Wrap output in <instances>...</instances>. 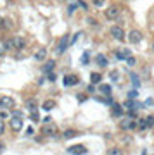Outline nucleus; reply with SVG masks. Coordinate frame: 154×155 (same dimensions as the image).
<instances>
[{
	"label": "nucleus",
	"mask_w": 154,
	"mask_h": 155,
	"mask_svg": "<svg viewBox=\"0 0 154 155\" xmlns=\"http://www.w3.org/2000/svg\"><path fill=\"white\" fill-rule=\"evenodd\" d=\"M120 127L123 129V131H130V129H133V127H137V121H135L133 117L127 116V117H123V119H121Z\"/></svg>",
	"instance_id": "obj_1"
},
{
	"label": "nucleus",
	"mask_w": 154,
	"mask_h": 155,
	"mask_svg": "<svg viewBox=\"0 0 154 155\" xmlns=\"http://www.w3.org/2000/svg\"><path fill=\"white\" fill-rule=\"evenodd\" d=\"M120 7H116V5H111V7H107L106 9V12H104V16H106V19L107 21H116L118 17H120Z\"/></svg>",
	"instance_id": "obj_2"
},
{
	"label": "nucleus",
	"mask_w": 154,
	"mask_h": 155,
	"mask_svg": "<svg viewBox=\"0 0 154 155\" xmlns=\"http://www.w3.org/2000/svg\"><path fill=\"white\" fill-rule=\"evenodd\" d=\"M9 126H11V129L14 131V133L21 131V129H23V119H21V117H17V116H12Z\"/></svg>",
	"instance_id": "obj_3"
},
{
	"label": "nucleus",
	"mask_w": 154,
	"mask_h": 155,
	"mask_svg": "<svg viewBox=\"0 0 154 155\" xmlns=\"http://www.w3.org/2000/svg\"><path fill=\"white\" fill-rule=\"evenodd\" d=\"M109 33L113 38H116L118 41H123L125 40V31H123V28H120V26H113V28L109 29Z\"/></svg>",
	"instance_id": "obj_4"
},
{
	"label": "nucleus",
	"mask_w": 154,
	"mask_h": 155,
	"mask_svg": "<svg viewBox=\"0 0 154 155\" xmlns=\"http://www.w3.org/2000/svg\"><path fill=\"white\" fill-rule=\"evenodd\" d=\"M87 152H88L87 147H83V145H71V147H68V153H71V155L87 153Z\"/></svg>",
	"instance_id": "obj_5"
},
{
	"label": "nucleus",
	"mask_w": 154,
	"mask_h": 155,
	"mask_svg": "<svg viewBox=\"0 0 154 155\" xmlns=\"http://www.w3.org/2000/svg\"><path fill=\"white\" fill-rule=\"evenodd\" d=\"M11 41H12V47L17 48V50H23L24 47H26V40L23 38V36H12Z\"/></svg>",
	"instance_id": "obj_6"
},
{
	"label": "nucleus",
	"mask_w": 154,
	"mask_h": 155,
	"mask_svg": "<svg viewBox=\"0 0 154 155\" xmlns=\"http://www.w3.org/2000/svg\"><path fill=\"white\" fill-rule=\"evenodd\" d=\"M0 105L4 107V109H12V107L16 105V100L12 98V97H2L0 98Z\"/></svg>",
	"instance_id": "obj_7"
},
{
	"label": "nucleus",
	"mask_w": 154,
	"mask_h": 155,
	"mask_svg": "<svg viewBox=\"0 0 154 155\" xmlns=\"http://www.w3.org/2000/svg\"><path fill=\"white\" fill-rule=\"evenodd\" d=\"M140 41H142V33H140L138 29H132V31H130V43L137 45V43H140Z\"/></svg>",
	"instance_id": "obj_8"
},
{
	"label": "nucleus",
	"mask_w": 154,
	"mask_h": 155,
	"mask_svg": "<svg viewBox=\"0 0 154 155\" xmlns=\"http://www.w3.org/2000/svg\"><path fill=\"white\" fill-rule=\"evenodd\" d=\"M44 134L45 136H54L55 133H57V126L55 124H50V122H47V126H44Z\"/></svg>",
	"instance_id": "obj_9"
},
{
	"label": "nucleus",
	"mask_w": 154,
	"mask_h": 155,
	"mask_svg": "<svg viewBox=\"0 0 154 155\" xmlns=\"http://www.w3.org/2000/svg\"><path fill=\"white\" fill-rule=\"evenodd\" d=\"M62 83H64V86H75V84H78V76H75V74H66Z\"/></svg>",
	"instance_id": "obj_10"
},
{
	"label": "nucleus",
	"mask_w": 154,
	"mask_h": 155,
	"mask_svg": "<svg viewBox=\"0 0 154 155\" xmlns=\"http://www.w3.org/2000/svg\"><path fill=\"white\" fill-rule=\"evenodd\" d=\"M68 45H71V43H69V35H64V36H62V40L59 41V47H57V52H59V54H62V52L66 50V47H68Z\"/></svg>",
	"instance_id": "obj_11"
},
{
	"label": "nucleus",
	"mask_w": 154,
	"mask_h": 155,
	"mask_svg": "<svg viewBox=\"0 0 154 155\" xmlns=\"http://www.w3.org/2000/svg\"><path fill=\"white\" fill-rule=\"evenodd\" d=\"M130 55H132V52L128 48H123V50H118L116 52V59H120V61H127Z\"/></svg>",
	"instance_id": "obj_12"
},
{
	"label": "nucleus",
	"mask_w": 154,
	"mask_h": 155,
	"mask_svg": "<svg viewBox=\"0 0 154 155\" xmlns=\"http://www.w3.org/2000/svg\"><path fill=\"white\" fill-rule=\"evenodd\" d=\"M35 59H37L38 62H44L45 59H47V48H45V47H42V48L35 54Z\"/></svg>",
	"instance_id": "obj_13"
},
{
	"label": "nucleus",
	"mask_w": 154,
	"mask_h": 155,
	"mask_svg": "<svg viewBox=\"0 0 154 155\" xmlns=\"http://www.w3.org/2000/svg\"><path fill=\"white\" fill-rule=\"evenodd\" d=\"M113 116L114 117H121L123 116V105H120V104H113Z\"/></svg>",
	"instance_id": "obj_14"
},
{
	"label": "nucleus",
	"mask_w": 154,
	"mask_h": 155,
	"mask_svg": "<svg viewBox=\"0 0 154 155\" xmlns=\"http://www.w3.org/2000/svg\"><path fill=\"white\" fill-rule=\"evenodd\" d=\"M95 64H97L99 67H106L107 66V59H106L102 54H99V55H95Z\"/></svg>",
	"instance_id": "obj_15"
},
{
	"label": "nucleus",
	"mask_w": 154,
	"mask_h": 155,
	"mask_svg": "<svg viewBox=\"0 0 154 155\" xmlns=\"http://www.w3.org/2000/svg\"><path fill=\"white\" fill-rule=\"evenodd\" d=\"M54 67H55V61H47V62L44 64V67H42V71H44L45 74H49V72L54 69Z\"/></svg>",
	"instance_id": "obj_16"
},
{
	"label": "nucleus",
	"mask_w": 154,
	"mask_h": 155,
	"mask_svg": "<svg viewBox=\"0 0 154 155\" xmlns=\"http://www.w3.org/2000/svg\"><path fill=\"white\" fill-rule=\"evenodd\" d=\"M99 90L102 95H111V91H113V86L111 84H99Z\"/></svg>",
	"instance_id": "obj_17"
},
{
	"label": "nucleus",
	"mask_w": 154,
	"mask_h": 155,
	"mask_svg": "<svg viewBox=\"0 0 154 155\" xmlns=\"http://www.w3.org/2000/svg\"><path fill=\"white\" fill-rule=\"evenodd\" d=\"M54 100H45L44 104H42V109H44V110H52V109H54Z\"/></svg>",
	"instance_id": "obj_18"
},
{
	"label": "nucleus",
	"mask_w": 154,
	"mask_h": 155,
	"mask_svg": "<svg viewBox=\"0 0 154 155\" xmlns=\"http://www.w3.org/2000/svg\"><path fill=\"white\" fill-rule=\"evenodd\" d=\"M100 79H102V76H100V72H92V74H90V81H92V83H100Z\"/></svg>",
	"instance_id": "obj_19"
},
{
	"label": "nucleus",
	"mask_w": 154,
	"mask_h": 155,
	"mask_svg": "<svg viewBox=\"0 0 154 155\" xmlns=\"http://www.w3.org/2000/svg\"><path fill=\"white\" fill-rule=\"evenodd\" d=\"M138 129H140V131H145V129H147L149 127V122H147V119H138Z\"/></svg>",
	"instance_id": "obj_20"
},
{
	"label": "nucleus",
	"mask_w": 154,
	"mask_h": 155,
	"mask_svg": "<svg viewBox=\"0 0 154 155\" xmlns=\"http://www.w3.org/2000/svg\"><path fill=\"white\" fill-rule=\"evenodd\" d=\"M76 131H75V129H66V131H64V134H62V136H64V140H69V138H75V136H76Z\"/></svg>",
	"instance_id": "obj_21"
},
{
	"label": "nucleus",
	"mask_w": 154,
	"mask_h": 155,
	"mask_svg": "<svg viewBox=\"0 0 154 155\" xmlns=\"http://www.w3.org/2000/svg\"><path fill=\"white\" fill-rule=\"evenodd\" d=\"M130 78H132V83H133V88H138V86H140V79H138L137 76H135V74H130Z\"/></svg>",
	"instance_id": "obj_22"
},
{
	"label": "nucleus",
	"mask_w": 154,
	"mask_h": 155,
	"mask_svg": "<svg viewBox=\"0 0 154 155\" xmlns=\"http://www.w3.org/2000/svg\"><path fill=\"white\" fill-rule=\"evenodd\" d=\"M26 107L30 109V112H31V110H37V102H35V100H28V102H26Z\"/></svg>",
	"instance_id": "obj_23"
},
{
	"label": "nucleus",
	"mask_w": 154,
	"mask_h": 155,
	"mask_svg": "<svg viewBox=\"0 0 154 155\" xmlns=\"http://www.w3.org/2000/svg\"><path fill=\"white\" fill-rule=\"evenodd\" d=\"M109 78H111V81H118V79H120V72L118 71H111Z\"/></svg>",
	"instance_id": "obj_24"
},
{
	"label": "nucleus",
	"mask_w": 154,
	"mask_h": 155,
	"mask_svg": "<svg viewBox=\"0 0 154 155\" xmlns=\"http://www.w3.org/2000/svg\"><path fill=\"white\" fill-rule=\"evenodd\" d=\"M4 133H5V122H4L2 117H0V136H2Z\"/></svg>",
	"instance_id": "obj_25"
},
{
	"label": "nucleus",
	"mask_w": 154,
	"mask_h": 155,
	"mask_svg": "<svg viewBox=\"0 0 154 155\" xmlns=\"http://www.w3.org/2000/svg\"><path fill=\"white\" fill-rule=\"evenodd\" d=\"M104 2H106V0H94V5L95 7H102V5H104Z\"/></svg>",
	"instance_id": "obj_26"
},
{
	"label": "nucleus",
	"mask_w": 154,
	"mask_h": 155,
	"mask_svg": "<svg viewBox=\"0 0 154 155\" xmlns=\"http://www.w3.org/2000/svg\"><path fill=\"white\" fill-rule=\"evenodd\" d=\"M109 153H111V155H120L121 150H120V148H113V150H109Z\"/></svg>",
	"instance_id": "obj_27"
},
{
	"label": "nucleus",
	"mask_w": 154,
	"mask_h": 155,
	"mask_svg": "<svg viewBox=\"0 0 154 155\" xmlns=\"http://www.w3.org/2000/svg\"><path fill=\"white\" fill-rule=\"evenodd\" d=\"M127 62H128V66H133V64H135V59H133V57L130 55V57L127 59Z\"/></svg>",
	"instance_id": "obj_28"
},
{
	"label": "nucleus",
	"mask_w": 154,
	"mask_h": 155,
	"mask_svg": "<svg viewBox=\"0 0 154 155\" xmlns=\"http://www.w3.org/2000/svg\"><path fill=\"white\" fill-rule=\"evenodd\" d=\"M137 95H138V91H135V90H133V91H130V95H128V97H130V98H135Z\"/></svg>",
	"instance_id": "obj_29"
},
{
	"label": "nucleus",
	"mask_w": 154,
	"mask_h": 155,
	"mask_svg": "<svg viewBox=\"0 0 154 155\" xmlns=\"http://www.w3.org/2000/svg\"><path fill=\"white\" fill-rule=\"evenodd\" d=\"M88 62V52H85V54H83V64H87Z\"/></svg>",
	"instance_id": "obj_30"
},
{
	"label": "nucleus",
	"mask_w": 154,
	"mask_h": 155,
	"mask_svg": "<svg viewBox=\"0 0 154 155\" xmlns=\"http://www.w3.org/2000/svg\"><path fill=\"white\" fill-rule=\"evenodd\" d=\"M49 79H50V81H55V74H54L52 71L49 72Z\"/></svg>",
	"instance_id": "obj_31"
},
{
	"label": "nucleus",
	"mask_w": 154,
	"mask_h": 155,
	"mask_svg": "<svg viewBox=\"0 0 154 155\" xmlns=\"http://www.w3.org/2000/svg\"><path fill=\"white\" fill-rule=\"evenodd\" d=\"M12 116H17V117H23V112H21V110H14V112H12Z\"/></svg>",
	"instance_id": "obj_32"
},
{
	"label": "nucleus",
	"mask_w": 154,
	"mask_h": 155,
	"mask_svg": "<svg viewBox=\"0 0 154 155\" xmlns=\"http://www.w3.org/2000/svg\"><path fill=\"white\" fill-rule=\"evenodd\" d=\"M0 117H2V119H5V117H9V112H0Z\"/></svg>",
	"instance_id": "obj_33"
},
{
	"label": "nucleus",
	"mask_w": 154,
	"mask_h": 155,
	"mask_svg": "<svg viewBox=\"0 0 154 155\" xmlns=\"http://www.w3.org/2000/svg\"><path fill=\"white\" fill-rule=\"evenodd\" d=\"M78 100H80V102H85V100H87V97H85V95H78Z\"/></svg>",
	"instance_id": "obj_34"
},
{
	"label": "nucleus",
	"mask_w": 154,
	"mask_h": 155,
	"mask_svg": "<svg viewBox=\"0 0 154 155\" xmlns=\"http://www.w3.org/2000/svg\"><path fill=\"white\" fill-rule=\"evenodd\" d=\"M4 55V48H0V57Z\"/></svg>",
	"instance_id": "obj_35"
},
{
	"label": "nucleus",
	"mask_w": 154,
	"mask_h": 155,
	"mask_svg": "<svg viewBox=\"0 0 154 155\" xmlns=\"http://www.w3.org/2000/svg\"><path fill=\"white\" fill-rule=\"evenodd\" d=\"M0 24H2V16H0Z\"/></svg>",
	"instance_id": "obj_36"
},
{
	"label": "nucleus",
	"mask_w": 154,
	"mask_h": 155,
	"mask_svg": "<svg viewBox=\"0 0 154 155\" xmlns=\"http://www.w3.org/2000/svg\"><path fill=\"white\" fill-rule=\"evenodd\" d=\"M152 50H154V43H152Z\"/></svg>",
	"instance_id": "obj_37"
}]
</instances>
